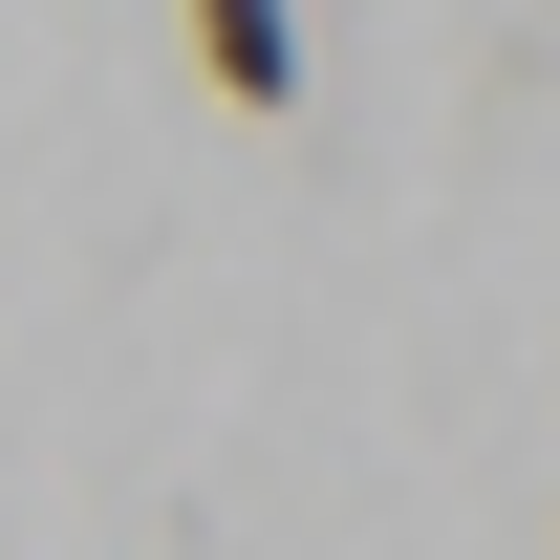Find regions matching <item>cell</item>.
Wrapping results in <instances>:
<instances>
[{"label": "cell", "mask_w": 560, "mask_h": 560, "mask_svg": "<svg viewBox=\"0 0 560 560\" xmlns=\"http://www.w3.org/2000/svg\"><path fill=\"white\" fill-rule=\"evenodd\" d=\"M195 86L215 108H302V0H195Z\"/></svg>", "instance_id": "6da1fadb"}]
</instances>
